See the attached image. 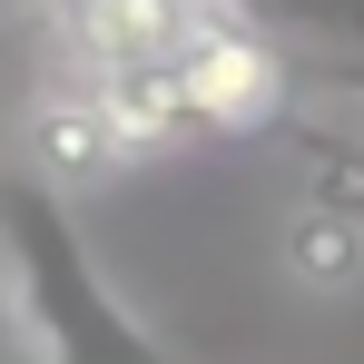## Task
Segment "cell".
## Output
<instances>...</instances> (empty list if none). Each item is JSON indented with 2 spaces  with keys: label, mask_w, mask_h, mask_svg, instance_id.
Masks as SVG:
<instances>
[{
  "label": "cell",
  "mask_w": 364,
  "mask_h": 364,
  "mask_svg": "<svg viewBox=\"0 0 364 364\" xmlns=\"http://www.w3.org/2000/svg\"><path fill=\"white\" fill-rule=\"evenodd\" d=\"M0 296L20 325V364H178L119 305L69 187L40 168H0Z\"/></svg>",
  "instance_id": "1"
},
{
  "label": "cell",
  "mask_w": 364,
  "mask_h": 364,
  "mask_svg": "<svg viewBox=\"0 0 364 364\" xmlns=\"http://www.w3.org/2000/svg\"><path fill=\"white\" fill-rule=\"evenodd\" d=\"M158 79H168L178 138H197V128H217V138H237V128H286V109H296L286 50H276L266 30H246L237 10H207L178 50L158 60Z\"/></svg>",
  "instance_id": "2"
},
{
  "label": "cell",
  "mask_w": 364,
  "mask_h": 364,
  "mask_svg": "<svg viewBox=\"0 0 364 364\" xmlns=\"http://www.w3.org/2000/svg\"><path fill=\"white\" fill-rule=\"evenodd\" d=\"M217 0H69V40L99 60V79L119 69H158Z\"/></svg>",
  "instance_id": "3"
},
{
  "label": "cell",
  "mask_w": 364,
  "mask_h": 364,
  "mask_svg": "<svg viewBox=\"0 0 364 364\" xmlns=\"http://www.w3.org/2000/svg\"><path fill=\"white\" fill-rule=\"evenodd\" d=\"M128 158V128H119V109H109V89H89V99H50V109H40V158H30V168H40V178H109V168H119Z\"/></svg>",
  "instance_id": "4"
},
{
  "label": "cell",
  "mask_w": 364,
  "mask_h": 364,
  "mask_svg": "<svg viewBox=\"0 0 364 364\" xmlns=\"http://www.w3.org/2000/svg\"><path fill=\"white\" fill-rule=\"evenodd\" d=\"M276 256H286V276H296L305 296H345V286H364V217L355 207H305L296 197Z\"/></svg>",
  "instance_id": "5"
},
{
  "label": "cell",
  "mask_w": 364,
  "mask_h": 364,
  "mask_svg": "<svg viewBox=\"0 0 364 364\" xmlns=\"http://www.w3.org/2000/svg\"><path fill=\"white\" fill-rule=\"evenodd\" d=\"M217 10H237L246 30H266L286 60H305V50H355L364 40V0H217Z\"/></svg>",
  "instance_id": "6"
},
{
  "label": "cell",
  "mask_w": 364,
  "mask_h": 364,
  "mask_svg": "<svg viewBox=\"0 0 364 364\" xmlns=\"http://www.w3.org/2000/svg\"><path fill=\"white\" fill-rule=\"evenodd\" d=\"M296 69V99H315V109H364V40L355 50H305Z\"/></svg>",
  "instance_id": "7"
},
{
  "label": "cell",
  "mask_w": 364,
  "mask_h": 364,
  "mask_svg": "<svg viewBox=\"0 0 364 364\" xmlns=\"http://www.w3.org/2000/svg\"><path fill=\"white\" fill-rule=\"evenodd\" d=\"M10 335H20V325H10V296H0V364H10Z\"/></svg>",
  "instance_id": "8"
}]
</instances>
